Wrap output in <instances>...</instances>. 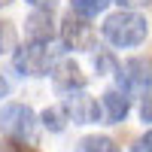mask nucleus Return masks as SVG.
I'll return each instance as SVG.
<instances>
[{
	"instance_id": "obj_1",
	"label": "nucleus",
	"mask_w": 152,
	"mask_h": 152,
	"mask_svg": "<svg viewBox=\"0 0 152 152\" xmlns=\"http://www.w3.org/2000/svg\"><path fill=\"white\" fill-rule=\"evenodd\" d=\"M100 34H104V40L116 49H134L146 40L149 34V24L143 15H137V12H128V9H119L107 15V21L100 24Z\"/></svg>"
},
{
	"instance_id": "obj_2",
	"label": "nucleus",
	"mask_w": 152,
	"mask_h": 152,
	"mask_svg": "<svg viewBox=\"0 0 152 152\" xmlns=\"http://www.w3.org/2000/svg\"><path fill=\"white\" fill-rule=\"evenodd\" d=\"M61 61V49L52 43H24L12 52V67L21 76H46Z\"/></svg>"
},
{
	"instance_id": "obj_3",
	"label": "nucleus",
	"mask_w": 152,
	"mask_h": 152,
	"mask_svg": "<svg viewBox=\"0 0 152 152\" xmlns=\"http://www.w3.org/2000/svg\"><path fill=\"white\" fill-rule=\"evenodd\" d=\"M0 131L12 143L34 146L37 143V116H34V110L24 107V104H6L0 110Z\"/></svg>"
},
{
	"instance_id": "obj_4",
	"label": "nucleus",
	"mask_w": 152,
	"mask_h": 152,
	"mask_svg": "<svg viewBox=\"0 0 152 152\" xmlns=\"http://www.w3.org/2000/svg\"><path fill=\"white\" fill-rule=\"evenodd\" d=\"M119 91L125 94H146L152 88V61L149 58H128L116 73Z\"/></svg>"
},
{
	"instance_id": "obj_5",
	"label": "nucleus",
	"mask_w": 152,
	"mask_h": 152,
	"mask_svg": "<svg viewBox=\"0 0 152 152\" xmlns=\"http://www.w3.org/2000/svg\"><path fill=\"white\" fill-rule=\"evenodd\" d=\"M61 43L64 49H73V52H88L94 43V31L85 18H79L76 12H67L61 18Z\"/></svg>"
},
{
	"instance_id": "obj_6",
	"label": "nucleus",
	"mask_w": 152,
	"mask_h": 152,
	"mask_svg": "<svg viewBox=\"0 0 152 152\" xmlns=\"http://www.w3.org/2000/svg\"><path fill=\"white\" fill-rule=\"evenodd\" d=\"M64 113H67V119L73 125H91L100 119V107H97V100L94 97H88L85 91H76L70 97H64Z\"/></svg>"
},
{
	"instance_id": "obj_7",
	"label": "nucleus",
	"mask_w": 152,
	"mask_h": 152,
	"mask_svg": "<svg viewBox=\"0 0 152 152\" xmlns=\"http://www.w3.org/2000/svg\"><path fill=\"white\" fill-rule=\"evenodd\" d=\"M52 82H55V91L58 94H76L85 88V73L79 70V64L73 61H58L55 70H52Z\"/></svg>"
},
{
	"instance_id": "obj_8",
	"label": "nucleus",
	"mask_w": 152,
	"mask_h": 152,
	"mask_svg": "<svg viewBox=\"0 0 152 152\" xmlns=\"http://www.w3.org/2000/svg\"><path fill=\"white\" fill-rule=\"evenodd\" d=\"M24 34L31 43H52L55 40V24H52V12H34L24 21Z\"/></svg>"
},
{
	"instance_id": "obj_9",
	"label": "nucleus",
	"mask_w": 152,
	"mask_h": 152,
	"mask_svg": "<svg viewBox=\"0 0 152 152\" xmlns=\"http://www.w3.org/2000/svg\"><path fill=\"white\" fill-rule=\"evenodd\" d=\"M104 110H107V119L113 125H119L128 119V113H131V97L119 91V88H107L104 91Z\"/></svg>"
},
{
	"instance_id": "obj_10",
	"label": "nucleus",
	"mask_w": 152,
	"mask_h": 152,
	"mask_svg": "<svg viewBox=\"0 0 152 152\" xmlns=\"http://www.w3.org/2000/svg\"><path fill=\"white\" fill-rule=\"evenodd\" d=\"M110 3H113V0H70V12H76L79 18H94Z\"/></svg>"
},
{
	"instance_id": "obj_11",
	"label": "nucleus",
	"mask_w": 152,
	"mask_h": 152,
	"mask_svg": "<svg viewBox=\"0 0 152 152\" xmlns=\"http://www.w3.org/2000/svg\"><path fill=\"white\" fill-rule=\"evenodd\" d=\"M76 152H119V146H116L113 137H97V134H91V137H82V140H79Z\"/></svg>"
},
{
	"instance_id": "obj_12",
	"label": "nucleus",
	"mask_w": 152,
	"mask_h": 152,
	"mask_svg": "<svg viewBox=\"0 0 152 152\" xmlns=\"http://www.w3.org/2000/svg\"><path fill=\"white\" fill-rule=\"evenodd\" d=\"M40 122H43L52 134H61V131L67 128V122H70V119H67L64 107H46V110H43V116H40Z\"/></svg>"
},
{
	"instance_id": "obj_13",
	"label": "nucleus",
	"mask_w": 152,
	"mask_h": 152,
	"mask_svg": "<svg viewBox=\"0 0 152 152\" xmlns=\"http://www.w3.org/2000/svg\"><path fill=\"white\" fill-rule=\"evenodd\" d=\"M15 52V28L12 21H0V55Z\"/></svg>"
},
{
	"instance_id": "obj_14",
	"label": "nucleus",
	"mask_w": 152,
	"mask_h": 152,
	"mask_svg": "<svg viewBox=\"0 0 152 152\" xmlns=\"http://www.w3.org/2000/svg\"><path fill=\"white\" fill-rule=\"evenodd\" d=\"M94 70L104 76V73H119V64H116V58H113L110 52H100L94 55Z\"/></svg>"
},
{
	"instance_id": "obj_15",
	"label": "nucleus",
	"mask_w": 152,
	"mask_h": 152,
	"mask_svg": "<svg viewBox=\"0 0 152 152\" xmlns=\"http://www.w3.org/2000/svg\"><path fill=\"white\" fill-rule=\"evenodd\" d=\"M131 152H152V131H146L143 137H137L134 146H131Z\"/></svg>"
},
{
	"instance_id": "obj_16",
	"label": "nucleus",
	"mask_w": 152,
	"mask_h": 152,
	"mask_svg": "<svg viewBox=\"0 0 152 152\" xmlns=\"http://www.w3.org/2000/svg\"><path fill=\"white\" fill-rule=\"evenodd\" d=\"M28 3H31L37 12H52V9H55V0H28Z\"/></svg>"
},
{
	"instance_id": "obj_17",
	"label": "nucleus",
	"mask_w": 152,
	"mask_h": 152,
	"mask_svg": "<svg viewBox=\"0 0 152 152\" xmlns=\"http://www.w3.org/2000/svg\"><path fill=\"white\" fill-rule=\"evenodd\" d=\"M140 119L143 122H152V97H146L143 104H140Z\"/></svg>"
},
{
	"instance_id": "obj_18",
	"label": "nucleus",
	"mask_w": 152,
	"mask_h": 152,
	"mask_svg": "<svg viewBox=\"0 0 152 152\" xmlns=\"http://www.w3.org/2000/svg\"><path fill=\"white\" fill-rule=\"evenodd\" d=\"M0 152H34V149H28V146H21V143H3V146H0Z\"/></svg>"
},
{
	"instance_id": "obj_19",
	"label": "nucleus",
	"mask_w": 152,
	"mask_h": 152,
	"mask_svg": "<svg viewBox=\"0 0 152 152\" xmlns=\"http://www.w3.org/2000/svg\"><path fill=\"white\" fill-rule=\"evenodd\" d=\"M9 94V79H6V76H0V100H3Z\"/></svg>"
},
{
	"instance_id": "obj_20",
	"label": "nucleus",
	"mask_w": 152,
	"mask_h": 152,
	"mask_svg": "<svg viewBox=\"0 0 152 152\" xmlns=\"http://www.w3.org/2000/svg\"><path fill=\"white\" fill-rule=\"evenodd\" d=\"M9 3H12V0H0V6H9Z\"/></svg>"
},
{
	"instance_id": "obj_21",
	"label": "nucleus",
	"mask_w": 152,
	"mask_h": 152,
	"mask_svg": "<svg viewBox=\"0 0 152 152\" xmlns=\"http://www.w3.org/2000/svg\"><path fill=\"white\" fill-rule=\"evenodd\" d=\"M119 3H137V0H119Z\"/></svg>"
}]
</instances>
